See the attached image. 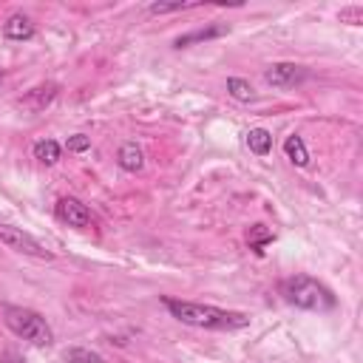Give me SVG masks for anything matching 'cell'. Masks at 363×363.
<instances>
[{
	"instance_id": "cell-3",
	"label": "cell",
	"mask_w": 363,
	"mask_h": 363,
	"mask_svg": "<svg viewBox=\"0 0 363 363\" xmlns=\"http://www.w3.org/2000/svg\"><path fill=\"white\" fill-rule=\"evenodd\" d=\"M3 323L23 340L34 343V346H51L54 343V332L45 323V318L34 309L26 306H14V303H3Z\"/></svg>"
},
{
	"instance_id": "cell-12",
	"label": "cell",
	"mask_w": 363,
	"mask_h": 363,
	"mask_svg": "<svg viewBox=\"0 0 363 363\" xmlns=\"http://www.w3.org/2000/svg\"><path fill=\"white\" fill-rule=\"evenodd\" d=\"M34 159L40 162V164H45V167H51V164H57L60 162V153H62V147H60V142H54V139H40V142H34Z\"/></svg>"
},
{
	"instance_id": "cell-7",
	"label": "cell",
	"mask_w": 363,
	"mask_h": 363,
	"mask_svg": "<svg viewBox=\"0 0 363 363\" xmlns=\"http://www.w3.org/2000/svg\"><path fill=\"white\" fill-rule=\"evenodd\" d=\"M57 218L62 221V224H68V227H77V230H85V227H91V210L79 201V199H74V196H62L60 201H57Z\"/></svg>"
},
{
	"instance_id": "cell-20",
	"label": "cell",
	"mask_w": 363,
	"mask_h": 363,
	"mask_svg": "<svg viewBox=\"0 0 363 363\" xmlns=\"http://www.w3.org/2000/svg\"><path fill=\"white\" fill-rule=\"evenodd\" d=\"M0 363H26V360H23L17 352H3V354H0Z\"/></svg>"
},
{
	"instance_id": "cell-19",
	"label": "cell",
	"mask_w": 363,
	"mask_h": 363,
	"mask_svg": "<svg viewBox=\"0 0 363 363\" xmlns=\"http://www.w3.org/2000/svg\"><path fill=\"white\" fill-rule=\"evenodd\" d=\"M340 23H363V6H349V9H340Z\"/></svg>"
},
{
	"instance_id": "cell-5",
	"label": "cell",
	"mask_w": 363,
	"mask_h": 363,
	"mask_svg": "<svg viewBox=\"0 0 363 363\" xmlns=\"http://www.w3.org/2000/svg\"><path fill=\"white\" fill-rule=\"evenodd\" d=\"M264 79L272 88H295L306 79V68L298 65V62H272L264 71Z\"/></svg>"
},
{
	"instance_id": "cell-6",
	"label": "cell",
	"mask_w": 363,
	"mask_h": 363,
	"mask_svg": "<svg viewBox=\"0 0 363 363\" xmlns=\"http://www.w3.org/2000/svg\"><path fill=\"white\" fill-rule=\"evenodd\" d=\"M60 94V85L57 82H43V85H34L31 91H26L20 99H17V108L26 111V113H43Z\"/></svg>"
},
{
	"instance_id": "cell-8",
	"label": "cell",
	"mask_w": 363,
	"mask_h": 363,
	"mask_svg": "<svg viewBox=\"0 0 363 363\" xmlns=\"http://www.w3.org/2000/svg\"><path fill=\"white\" fill-rule=\"evenodd\" d=\"M227 31H230V26H227V23H213V26H207V28H196V31H190V34L176 37V40H173V45H176V48H184V45H193V43H204V40L224 37Z\"/></svg>"
},
{
	"instance_id": "cell-2",
	"label": "cell",
	"mask_w": 363,
	"mask_h": 363,
	"mask_svg": "<svg viewBox=\"0 0 363 363\" xmlns=\"http://www.w3.org/2000/svg\"><path fill=\"white\" fill-rule=\"evenodd\" d=\"M281 295L289 306L306 309V312H329L337 306V298L332 295V289L309 275H292L281 281Z\"/></svg>"
},
{
	"instance_id": "cell-15",
	"label": "cell",
	"mask_w": 363,
	"mask_h": 363,
	"mask_svg": "<svg viewBox=\"0 0 363 363\" xmlns=\"http://www.w3.org/2000/svg\"><path fill=\"white\" fill-rule=\"evenodd\" d=\"M227 94H230L235 102H252V99H255V88H252L247 79H241V77H230V79H227Z\"/></svg>"
},
{
	"instance_id": "cell-14",
	"label": "cell",
	"mask_w": 363,
	"mask_h": 363,
	"mask_svg": "<svg viewBox=\"0 0 363 363\" xmlns=\"http://www.w3.org/2000/svg\"><path fill=\"white\" fill-rule=\"evenodd\" d=\"M272 241H275V235H272L264 224H252V227L247 230V244H250V250H252V252H258V255H261V252H264V247H267V244H272Z\"/></svg>"
},
{
	"instance_id": "cell-16",
	"label": "cell",
	"mask_w": 363,
	"mask_h": 363,
	"mask_svg": "<svg viewBox=\"0 0 363 363\" xmlns=\"http://www.w3.org/2000/svg\"><path fill=\"white\" fill-rule=\"evenodd\" d=\"M62 360H65V363H105L102 354H96V352L85 349V346H71V349H65Z\"/></svg>"
},
{
	"instance_id": "cell-11",
	"label": "cell",
	"mask_w": 363,
	"mask_h": 363,
	"mask_svg": "<svg viewBox=\"0 0 363 363\" xmlns=\"http://www.w3.org/2000/svg\"><path fill=\"white\" fill-rule=\"evenodd\" d=\"M284 153L295 167H309V150H306V145H303V139L298 133H289L284 139Z\"/></svg>"
},
{
	"instance_id": "cell-9",
	"label": "cell",
	"mask_w": 363,
	"mask_h": 363,
	"mask_svg": "<svg viewBox=\"0 0 363 363\" xmlns=\"http://www.w3.org/2000/svg\"><path fill=\"white\" fill-rule=\"evenodd\" d=\"M3 37L17 40V43L31 40V37H34V23H31L26 14H11V17L3 23Z\"/></svg>"
},
{
	"instance_id": "cell-10",
	"label": "cell",
	"mask_w": 363,
	"mask_h": 363,
	"mask_svg": "<svg viewBox=\"0 0 363 363\" xmlns=\"http://www.w3.org/2000/svg\"><path fill=\"white\" fill-rule=\"evenodd\" d=\"M116 164H119L122 170H128V173H139V170L145 167V153H142V147H139L136 142H125V145L119 147V153H116Z\"/></svg>"
},
{
	"instance_id": "cell-1",
	"label": "cell",
	"mask_w": 363,
	"mask_h": 363,
	"mask_svg": "<svg viewBox=\"0 0 363 363\" xmlns=\"http://www.w3.org/2000/svg\"><path fill=\"white\" fill-rule=\"evenodd\" d=\"M164 306H167V312L176 320L187 323V326H196V329H221V332H230V329H244L250 323V318L244 312L218 309V306H210V303H193V301L164 298Z\"/></svg>"
},
{
	"instance_id": "cell-13",
	"label": "cell",
	"mask_w": 363,
	"mask_h": 363,
	"mask_svg": "<svg viewBox=\"0 0 363 363\" xmlns=\"http://www.w3.org/2000/svg\"><path fill=\"white\" fill-rule=\"evenodd\" d=\"M247 147L255 153V156H267L272 150V133L267 128H252L247 130Z\"/></svg>"
},
{
	"instance_id": "cell-4",
	"label": "cell",
	"mask_w": 363,
	"mask_h": 363,
	"mask_svg": "<svg viewBox=\"0 0 363 363\" xmlns=\"http://www.w3.org/2000/svg\"><path fill=\"white\" fill-rule=\"evenodd\" d=\"M0 244H6V247L14 250V252L40 258V261H51V258H54V252L45 250L34 235H28V233H23L20 227H11V224H0Z\"/></svg>"
},
{
	"instance_id": "cell-17",
	"label": "cell",
	"mask_w": 363,
	"mask_h": 363,
	"mask_svg": "<svg viewBox=\"0 0 363 363\" xmlns=\"http://www.w3.org/2000/svg\"><path fill=\"white\" fill-rule=\"evenodd\" d=\"M193 6H199V3H150L147 11L150 14H170V11H187Z\"/></svg>"
},
{
	"instance_id": "cell-18",
	"label": "cell",
	"mask_w": 363,
	"mask_h": 363,
	"mask_svg": "<svg viewBox=\"0 0 363 363\" xmlns=\"http://www.w3.org/2000/svg\"><path fill=\"white\" fill-rule=\"evenodd\" d=\"M65 147H68V153H85V150L91 147V136H85V133H74V136H68Z\"/></svg>"
},
{
	"instance_id": "cell-21",
	"label": "cell",
	"mask_w": 363,
	"mask_h": 363,
	"mask_svg": "<svg viewBox=\"0 0 363 363\" xmlns=\"http://www.w3.org/2000/svg\"><path fill=\"white\" fill-rule=\"evenodd\" d=\"M3 77H6V74H3V68H0V85H3Z\"/></svg>"
}]
</instances>
